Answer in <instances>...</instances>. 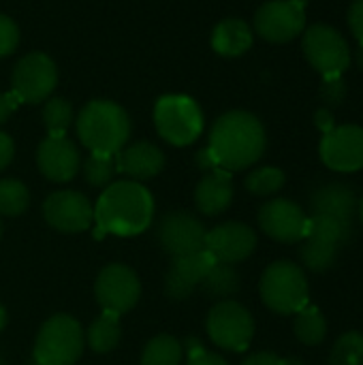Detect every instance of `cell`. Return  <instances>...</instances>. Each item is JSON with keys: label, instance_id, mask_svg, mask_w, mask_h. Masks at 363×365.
Listing matches in <instances>:
<instances>
[{"label": "cell", "instance_id": "43", "mask_svg": "<svg viewBox=\"0 0 363 365\" xmlns=\"http://www.w3.org/2000/svg\"><path fill=\"white\" fill-rule=\"evenodd\" d=\"M4 325H6V310H4V306L0 304V331L4 329Z\"/></svg>", "mask_w": 363, "mask_h": 365}, {"label": "cell", "instance_id": "33", "mask_svg": "<svg viewBox=\"0 0 363 365\" xmlns=\"http://www.w3.org/2000/svg\"><path fill=\"white\" fill-rule=\"evenodd\" d=\"M116 156L92 154L83 160V178L94 188H107L116 173Z\"/></svg>", "mask_w": 363, "mask_h": 365}, {"label": "cell", "instance_id": "11", "mask_svg": "<svg viewBox=\"0 0 363 365\" xmlns=\"http://www.w3.org/2000/svg\"><path fill=\"white\" fill-rule=\"evenodd\" d=\"M205 235L208 229L203 222L184 210L167 212L156 227L158 244L171 259L205 250Z\"/></svg>", "mask_w": 363, "mask_h": 365}, {"label": "cell", "instance_id": "27", "mask_svg": "<svg viewBox=\"0 0 363 365\" xmlns=\"http://www.w3.org/2000/svg\"><path fill=\"white\" fill-rule=\"evenodd\" d=\"M300 259L306 269L315 274L327 272L336 259H338V246L329 242H321L315 237H304V244L300 246Z\"/></svg>", "mask_w": 363, "mask_h": 365}, {"label": "cell", "instance_id": "26", "mask_svg": "<svg viewBox=\"0 0 363 365\" xmlns=\"http://www.w3.org/2000/svg\"><path fill=\"white\" fill-rule=\"evenodd\" d=\"M182 357H184V346L180 344V340L163 334L145 344L141 365H182Z\"/></svg>", "mask_w": 363, "mask_h": 365}, {"label": "cell", "instance_id": "10", "mask_svg": "<svg viewBox=\"0 0 363 365\" xmlns=\"http://www.w3.org/2000/svg\"><path fill=\"white\" fill-rule=\"evenodd\" d=\"M304 53L308 62L325 75H342L351 64V49L344 36L327 26L315 24L304 32Z\"/></svg>", "mask_w": 363, "mask_h": 365}, {"label": "cell", "instance_id": "14", "mask_svg": "<svg viewBox=\"0 0 363 365\" xmlns=\"http://www.w3.org/2000/svg\"><path fill=\"white\" fill-rule=\"evenodd\" d=\"M308 216L289 199H272L259 210L261 231L282 244H295L306 237Z\"/></svg>", "mask_w": 363, "mask_h": 365}, {"label": "cell", "instance_id": "44", "mask_svg": "<svg viewBox=\"0 0 363 365\" xmlns=\"http://www.w3.org/2000/svg\"><path fill=\"white\" fill-rule=\"evenodd\" d=\"M355 60H357V66L363 71V43H359V49H357V56H355Z\"/></svg>", "mask_w": 363, "mask_h": 365}, {"label": "cell", "instance_id": "39", "mask_svg": "<svg viewBox=\"0 0 363 365\" xmlns=\"http://www.w3.org/2000/svg\"><path fill=\"white\" fill-rule=\"evenodd\" d=\"M19 101L13 92H0V124L11 118V113L17 109Z\"/></svg>", "mask_w": 363, "mask_h": 365}, {"label": "cell", "instance_id": "42", "mask_svg": "<svg viewBox=\"0 0 363 365\" xmlns=\"http://www.w3.org/2000/svg\"><path fill=\"white\" fill-rule=\"evenodd\" d=\"M13 154H15V145H13V139L4 133H0V171L4 167H9V163L13 160Z\"/></svg>", "mask_w": 363, "mask_h": 365}, {"label": "cell", "instance_id": "12", "mask_svg": "<svg viewBox=\"0 0 363 365\" xmlns=\"http://www.w3.org/2000/svg\"><path fill=\"white\" fill-rule=\"evenodd\" d=\"M306 0H270L255 15L257 32L270 43H287L304 32Z\"/></svg>", "mask_w": 363, "mask_h": 365}, {"label": "cell", "instance_id": "18", "mask_svg": "<svg viewBox=\"0 0 363 365\" xmlns=\"http://www.w3.org/2000/svg\"><path fill=\"white\" fill-rule=\"evenodd\" d=\"M36 165L51 182H71L79 171L81 158L75 143L66 137H45L36 150Z\"/></svg>", "mask_w": 363, "mask_h": 365}, {"label": "cell", "instance_id": "8", "mask_svg": "<svg viewBox=\"0 0 363 365\" xmlns=\"http://www.w3.org/2000/svg\"><path fill=\"white\" fill-rule=\"evenodd\" d=\"M94 297L103 312L122 317L137 306L141 297V282L131 267L111 263L101 269L94 282Z\"/></svg>", "mask_w": 363, "mask_h": 365}, {"label": "cell", "instance_id": "45", "mask_svg": "<svg viewBox=\"0 0 363 365\" xmlns=\"http://www.w3.org/2000/svg\"><path fill=\"white\" fill-rule=\"evenodd\" d=\"M357 210H359V218H362V222H363V197H362V201H359V205H357Z\"/></svg>", "mask_w": 363, "mask_h": 365}, {"label": "cell", "instance_id": "30", "mask_svg": "<svg viewBox=\"0 0 363 365\" xmlns=\"http://www.w3.org/2000/svg\"><path fill=\"white\" fill-rule=\"evenodd\" d=\"M43 122L49 137H64L73 122V107L66 98H49L43 107Z\"/></svg>", "mask_w": 363, "mask_h": 365}, {"label": "cell", "instance_id": "3", "mask_svg": "<svg viewBox=\"0 0 363 365\" xmlns=\"http://www.w3.org/2000/svg\"><path fill=\"white\" fill-rule=\"evenodd\" d=\"M77 135L92 154L116 156L131 137L128 113L111 101H92L77 118Z\"/></svg>", "mask_w": 363, "mask_h": 365}, {"label": "cell", "instance_id": "29", "mask_svg": "<svg viewBox=\"0 0 363 365\" xmlns=\"http://www.w3.org/2000/svg\"><path fill=\"white\" fill-rule=\"evenodd\" d=\"M30 205V192L19 180H0V216H21Z\"/></svg>", "mask_w": 363, "mask_h": 365}, {"label": "cell", "instance_id": "36", "mask_svg": "<svg viewBox=\"0 0 363 365\" xmlns=\"http://www.w3.org/2000/svg\"><path fill=\"white\" fill-rule=\"evenodd\" d=\"M17 43H19V28L11 17L0 13V58L13 53Z\"/></svg>", "mask_w": 363, "mask_h": 365}, {"label": "cell", "instance_id": "35", "mask_svg": "<svg viewBox=\"0 0 363 365\" xmlns=\"http://www.w3.org/2000/svg\"><path fill=\"white\" fill-rule=\"evenodd\" d=\"M184 349H186V355H188L186 365H229L220 355L208 353L199 338H188L184 342Z\"/></svg>", "mask_w": 363, "mask_h": 365}, {"label": "cell", "instance_id": "47", "mask_svg": "<svg viewBox=\"0 0 363 365\" xmlns=\"http://www.w3.org/2000/svg\"><path fill=\"white\" fill-rule=\"evenodd\" d=\"M0 365H6V359H4L2 355H0Z\"/></svg>", "mask_w": 363, "mask_h": 365}, {"label": "cell", "instance_id": "4", "mask_svg": "<svg viewBox=\"0 0 363 365\" xmlns=\"http://www.w3.org/2000/svg\"><path fill=\"white\" fill-rule=\"evenodd\" d=\"M86 346V331L71 314L47 319L34 342V364L75 365Z\"/></svg>", "mask_w": 363, "mask_h": 365}, {"label": "cell", "instance_id": "34", "mask_svg": "<svg viewBox=\"0 0 363 365\" xmlns=\"http://www.w3.org/2000/svg\"><path fill=\"white\" fill-rule=\"evenodd\" d=\"M321 98L327 105V109L340 107L347 98V83L342 75H325L321 86Z\"/></svg>", "mask_w": 363, "mask_h": 365}, {"label": "cell", "instance_id": "48", "mask_svg": "<svg viewBox=\"0 0 363 365\" xmlns=\"http://www.w3.org/2000/svg\"><path fill=\"white\" fill-rule=\"evenodd\" d=\"M32 365H39V364H32Z\"/></svg>", "mask_w": 363, "mask_h": 365}, {"label": "cell", "instance_id": "32", "mask_svg": "<svg viewBox=\"0 0 363 365\" xmlns=\"http://www.w3.org/2000/svg\"><path fill=\"white\" fill-rule=\"evenodd\" d=\"M329 365H363V336L347 331L338 338L329 353Z\"/></svg>", "mask_w": 363, "mask_h": 365}, {"label": "cell", "instance_id": "7", "mask_svg": "<svg viewBox=\"0 0 363 365\" xmlns=\"http://www.w3.org/2000/svg\"><path fill=\"white\" fill-rule=\"evenodd\" d=\"M205 327H208L210 340L216 346H220L225 351H233V353L246 351L255 336L252 314L242 304H237L233 299L218 302L210 310Z\"/></svg>", "mask_w": 363, "mask_h": 365}, {"label": "cell", "instance_id": "22", "mask_svg": "<svg viewBox=\"0 0 363 365\" xmlns=\"http://www.w3.org/2000/svg\"><path fill=\"white\" fill-rule=\"evenodd\" d=\"M252 45V30L242 19H225L212 32V49L220 56L235 58L250 49Z\"/></svg>", "mask_w": 363, "mask_h": 365}, {"label": "cell", "instance_id": "20", "mask_svg": "<svg viewBox=\"0 0 363 365\" xmlns=\"http://www.w3.org/2000/svg\"><path fill=\"white\" fill-rule=\"evenodd\" d=\"M231 201H233V180L231 173L225 169L205 173L195 188L197 210L205 216L223 214L225 210H229Z\"/></svg>", "mask_w": 363, "mask_h": 365}, {"label": "cell", "instance_id": "31", "mask_svg": "<svg viewBox=\"0 0 363 365\" xmlns=\"http://www.w3.org/2000/svg\"><path fill=\"white\" fill-rule=\"evenodd\" d=\"M285 182H287L285 171H280L278 167H261V169H255L246 178L244 184L250 195L270 197V195H276L285 186Z\"/></svg>", "mask_w": 363, "mask_h": 365}, {"label": "cell", "instance_id": "38", "mask_svg": "<svg viewBox=\"0 0 363 365\" xmlns=\"http://www.w3.org/2000/svg\"><path fill=\"white\" fill-rule=\"evenodd\" d=\"M349 26L355 34V38L363 43V0H353L349 9Z\"/></svg>", "mask_w": 363, "mask_h": 365}, {"label": "cell", "instance_id": "41", "mask_svg": "<svg viewBox=\"0 0 363 365\" xmlns=\"http://www.w3.org/2000/svg\"><path fill=\"white\" fill-rule=\"evenodd\" d=\"M315 124H317V128H319L323 135H327V133H332V130L336 128L334 115H332V111H329L327 107H323V109H319V111L315 113Z\"/></svg>", "mask_w": 363, "mask_h": 365}, {"label": "cell", "instance_id": "6", "mask_svg": "<svg viewBox=\"0 0 363 365\" xmlns=\"http://www.w3.org/2000/svg\"><path fill=\"white\" fill-rule=\"evenodd\" d=\"M261 297L276 314H297L308 306V280L291 261L272 263L261 278Z\"/></svg>", "mask_w": 363, "mask_h": 365}, {"label": "cell", "instance_id": "15", "mask_svg": "<svg viewBox=\"0 0 363 365\" xmlns=\"http://www.w3.org/2000/svg\"><path fill=\"white\" fill-rule=\"evenodd\" d=\"M323 163L342 173L363 169V128L355 124L336 126L332 133L323 135L321 141Z\"/></svg>", "mask_w": 363, "mask_h": 365}, {"label": "cell", "instance_id": "21", "mask_svg": "<svg viewBox=\"0 0 363 365\" xmlns=\"http://www.w3.org/2000/svg\"><path fill=\"white\" fill-rule=\"evenodd\" d=\"M357 205L359 201H357L355 190L340 182L323 184L310 195L312 214H327V216H336L342 220H353Z\"/></svg>", "mask_w": 363, "mask_h": 365}, {"label": "cell", "instance_id": "28", "mask_svg": "<svg viewBox=\"0 0 363 365\" xmlns=\"http://www.w3.org/2000/svg\"><path fill=\"white\" fill-rule=\"evenodd\" d=\"M327 323L323 312L317 306H306L297 312L295 319V336L306 346H317L325 340Z\"/></svg>", "mask_w": 363, "mask_h": 365}, {"label": "cell", "instance_id": "5", "mask_svg": "<svg viewBox=\"0 0 363 365\" xmlns=\"http://www.w3.org/2000/svg\"><path fill=\"white\" fill-rule=\"evenodd\" d=\"M154 124L167 143L184 148L195 143L203 133V111L190 96L167 94L156 101Z\"/></svg>", "mask_w": 363, "mask_h": 365}, {"label": "cell", "instance_id": "19", "mask_svg": "<svg viewBox=\"0 0 363 365\" xmlns=\"http://www.w3.org/2000/svg\"><path fill=\"white\" fill-rule=\"evenodd\" d=\"M116 169L133 182H145L165 169V154L150 141H137L116 154Z\"/></svg>", "mask_w": 363, "mask_h": 365}, {"label": "cell", "instance_id": "13", "mask_svg": "<svg viewBox=\"0 0 363 365\" xmlns=\"http://www.w3.org/2000/svg\"><path fill=\"white\" fill-rule=\"evenodd\" d=\"M43 216L47 225L60 233H83L92 227L94 207L88 197L77 190H58L45 199Z\"/></svg>", "mask_w": 363, "mask_h": 365}, {"label": "cell", "instance_id": "24", "mask_svg": "<svg viewBox=\"0 0 363 365\" xmlns=\"http://www.w3.org/2000/svg\"><path fill=\"white\" fill-rule=\"evenodd\" d=\"M353 220H342L327 214H312L306 225V237H315L329 244H347L353 237Z\"/></svg>", "mask_w": 363, "mask_h": 365}, {"label": "cell", "instance_id": "16", "mask_svg": "<svg viewBox=\"0 0 363 365\" xmlns=\"http://www.w3.org/2000/svg\"><path fill=\"white\" fill-rule=\"evenodd\" d=\"M257 248V233L242 222H225L205 235V250L220 263H242Z\"/></svg>", "mask_w": 363, "mask_h": 365}, {"label": "cell", "instance_id": "9", "mask_svg": "<svg viewBox=\"0 0 363 365\" xmlns=\"http://www.w3.org/2000/svg\"><path fill=\"white\" fill-rule=\"evenodd\" d=\"M58 83V68L47 53L32 51L24 56L13 71L11 92L19 103L47 101Z\"/></svg>", "mask_w": 363, "mask_h": 365}, {"label": "cell", "instance_id": "23", "mask_svg": "<svg viewBox=\"0 0 363 365\" xmlns=\"http://www.w3.org/2000/svg\"><path fill=\"white\" fill-rule=\"evenodd\" d=\"M122 340V327H120V317L111 312H103L86 331V342L90 351L98 355L111 353Z\"/></svg>", "mask_w": 363, "mask_h": 365}, {"label": "cell", "instance_id": "40", "mask_svg": "<svg viewBox=\"0 0 363 365\" xmlns=\"http://www.w3.org/2000/svg\"><path fill=\"white\" fill-rule=\"evenodd\" d=\"M195 165H197L203 173H210V171L220 169V167H218V163H216V158H214V154L210 152V148H203V150H199V152H197V156H195Z\"/></svg>", "mask_w": 363, "mask_h": 365}, {"label": "cell", "instance_id": "2", "mask_svg": "<svg viewBox=\"0 0 363 365\" xmlns=\"http://www.w3.org/2000/svg\"><path fill=\"white\" fill-rule=\"evenodd\" d=\"M265 128L248 111L220 115L210 130V152L225 171H242L255 165L265 152Z\"/></svg>", "mask_w": 363, "mask_h": 365}, {"label": "cell", "instance_id": "25", "mask_svg": "<svg viewBox=\"0 0 363 365\" xmlns=\"http://www.w3.org/2000/svg\"><path fill=\"white\" fill-rule=\"evenodd\" d=\"M199 287L205 291L208 297L225 302L227 297H233L240 291V274L235 272L233 265L216 261Z\"/></svg>", "mask_w": 363, "mask_h": 365}, {"label": "cell", "instance_id": "46", "mask_svg": "<svg viewBox=\"0 0 363 365\" xmlns=\"http://www.w3.org/2000/svg\"><path fill=\"white\" fill-rule=\"evenodd\" d=\"M2 233H4V227H2V218H0V237H2Z\"/></svg>", "mask_w": 363, "mask_h": 365}, {"label": "cell", "instance_id": "1", "mask_svg": "<svg viewBox=\"0 0 363 365\" xmlns=\"http://www.w3.org/2000/svg\"><path fill=\"white\" fill-rule=\"evenodd\" d=\"M94 220L101 233L118 237L141 235L154 222V197L141 182H113L98 197Z\"/></svg>", "mask_w": 363, "mask_h": 365}, {"label": "cell", "instance_id": "17", "mask_svg": "<svg viewBox=\"0 0 363 365\" xmlns=\"http://www.w3.org/2000/svg\"><path fill=\"white\" fill-rule=\"evenodd\" d=\"M216 259L208 250H199L186 257L171 259V267L165 276V293L171 302H184L203 282Z\"/></svg>", "mask_w": 363, "mask_h": 365}, {"label": "cell", "instance_id": "37", "mask_svg": "<svg viewBox=\"0 0 363 365\" xmlns=\"http://www.w3.org/2000/svg\"><path fill=\"white\" fill-rule=\"evenodd\" d=\"M242 365H304L300 359H282L274 353H255Z\"/></svg>", "mask_w": 363, "mask_h": 365}]
</instances>
